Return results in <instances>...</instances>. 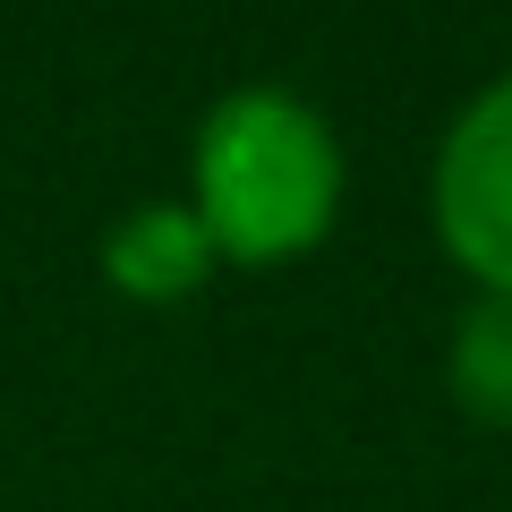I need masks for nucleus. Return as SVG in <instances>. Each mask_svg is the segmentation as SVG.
I'll list each match as a JSON object with an SVG mask.
<instances>
[{"instance_id":"7ed1b4c3","label":"nucleus","mask_w":512,"mask_h":512,"mask_svg":"<svg viewBox=\"0 0 512 512\" xmlns=\"http://www.w3.org/2000/svg\"><path fill=\"white\" fill-rule=\"evenodd\" d=\"M94 274H103V291H120L128 308H188L222 265H214V248H205L197 214H188L180 197H146V205H128V214L103 222Z\"/></svg>"},{"instance_id":"f03ea898","label":"nucleus","mask_w":512,"mask_h":512,"mask_svg":"<svg viewBox=\"0 0 512 512\" xmlns=\"http://www.w3.org/2000/svg\"><path fill=\"white\" fill-rule=\"evenodd\" d=\"M427 222L478 299H512V69H495L444 120L427 163Z\"/></svg>"},{"instance_id":"20e7f679","label":"nucleus","mask_w":512,"mask_h":512,"mask_svg":"<svg viewBox=\"0 0 512 512\" xmlns=\"http://www.w3.org/2000/svg\"><path fill=\"white\" fill-rule=\"evenodd\" d=\"M444 393L470 427H512V299H478L444 333Z\"/></svg>"},{"instance_id":"f257e3e1","label":"nucleus","mask_w":512,"mask_h":512,"mask_svg":"<svg viewBox=\"0 0 512 512\" xmlns=\"http://www.w3.org/2000/svg\"><path fill=\"white\" fill-rule=\"evenodd\" d=\"M205 248L222 274H282L308 265L350 205V146L299 86L248 77L214 94L188 128V188Z\"/></svg>"}]
</instances>
